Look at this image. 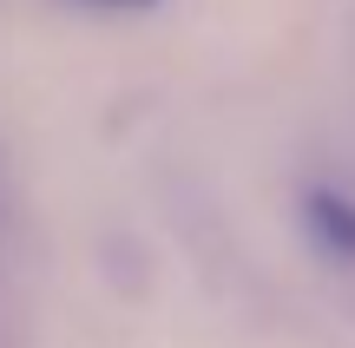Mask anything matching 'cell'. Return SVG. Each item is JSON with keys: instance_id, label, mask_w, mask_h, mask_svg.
Listing matches in <instances>:
<instances>
[{"instance_id": "cell-1", "label": "cell", "mask_w": 355, "mask_h": 348, "mask_svg": "<svg viewBox=\"0 0 355 348\" xmlns=\"http://www.w3.org/2000/svg\"><path fill=\"white\" fill-rule=\"evenodd\" d=\"M303 223H309V237H316L336 263H355V197L349 191L316 184V191L303 197Z\"/></svg>"}, {"instance_id": "cell-2", "label": "cell", "mask_w": 355, "mask_h": 348, "mask_svg": "<svg viewBox=\"0 0 355 348\" xmlns=\"http://www.w3.org/2000/svg\"><path fill=\"white\" fill-rule=\"evenodd\" d=\"M73 7H92V13H139V7H158V0H73Z\"/></svg>"}]
</instances>
